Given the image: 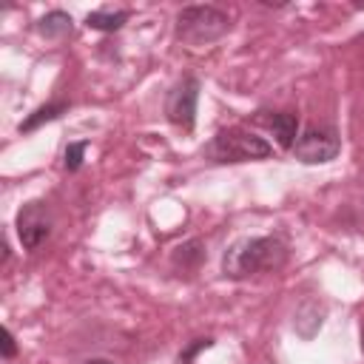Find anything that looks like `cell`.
Segmentation results:
<instances>
[{
	"label": "cell",
	"mask_w": 364,
	"mask_h": 364,
	"mask_svg": "<svg viewBox=\"0 0 364 364\" xmlns=\"http://www.w3.org/2000/svg\"><path fill=\"white\" fill-rule=\"evenodd\" d=\"M287 262V242L282 236H242L222 256V273L228 279H250L273 273Z\"/></svg>",
	"instance_id": "1"
},
{
	"label": "cell",
	"mask_w": 364,
	"mask_h": 364,
	"mask_svg": "<svg viewBox=\"0 0 364 364\" xmlns=\"http://www.w3.org/2000/svg\"><path fill=\"white\" fill-rule=\"evenodd\" d=\"M230 31V14L219 6H182L176 11V40L185 46H210Z\"/></svg>",
	"instance_id": "2"
},
{
	"label": "cell",
	"mask_w": 364,
	"mask_h": 364,
	"mask_svg": "<svg viewBox=\"0 0 364 364\" xmlns=\"http://www.w3.org/2000/svg\"><path fill=\"white\" fill-rule=\"evenodd\" d=\"M273 154V145L250 131L242 128H222L202 151L205 159L216 162V165H228V162H253V159H267Z\"/></svg>",
	"instance_id": "3"
},
{
	"label": "cell",
	"mask_w": 364,
	"mask_h": 364,
	"mask_svg": "<svg viewBox=\"0 0 364 364\" xmlns=\"http://www.w3.org/2000/svg\"><path fill=\"white\" fill-rule=\"evenodd\" d=\"M290 154L304 165H324L341 154V139L330 125H310L299 134Z\"/></svg>",
	"instance_id": "4"
},
{
	"label": "cell",
	"mask_w": 364,
	"mask_h": 364,
	"mask_svg": "<svg viewBox=\"0 0 364 364\" xmlns=\"http://www.w3.org/2000/svg\"><path fill=\"white\" fill-rule=\"evenodd\" d=\"M199 91L202 82L193 74H185L182 80H176L165 97V117L173 128L179 131H193L196 125V102H199Z\"/></svg>",
	"instance_id": "5"
},
{
	"label": "cell",
	"mask_w": 364,
	"mask_h": 364,
	"mask_svg": "<svg viewBox=\"0 0 364 364\" xmlns=\"http://www.w3.org/2000/svg\"><path fill=\"white\" fill-rule=\"evenodd\" d=\"M14 228H17V236H20V245L23 250L34 253L40 250L48 236H51V228H54V219H51V210L46 202H26L20 210H17V219H14Z\"/></svg>",
	"instance_id": "6"
},
{
	"label": "cell",
	"mask_w": 364,
	"mask_h": 364,
	"mask_svg": "<svg viewBox=\"0 0 364 364\" xmlns=\"http://www.w3.org/2000/svg\"><path fill=\"white\" fill-rule=\"evenodd\" d=\"M256 122H262L267 131H273V136H276V142L282 145V148H293L296 145V139H299V117L296 114H290V111H259L256 114Z\"/></svg>",
	"instance_id": "7"
},
{
	"label": "cell",
	"mask_w": 364,
	"mask_h": 364,
	"mask_svg": "<svg viewBox=\"0 0 364 364\" xmlns=\"http://www.w3.org/2000/svg\"><path fill=\"white\" fill-rule=\"evenodd\" d=\"M37 31L46 40H63V37H68L74 31V17L68 11H63V9H54V11L43 14L37 20Z\"/></svg>",
	"instance_id": "8"
},
{
	"label": "cell",
	"mask_w": 364,
	"mask_h": 364,
	"mask_svg": "<svg viewBox=\"0 0 364 364\" xmlns=\"http://www.w3.org/2000/svg\"><path fill=\"white\" fill-rule=\"evenodd\" d=\"M128 17H131L128 9H97V11H88L85 26L94 28V31L114 34V31H119V28L128 23Z\"/></svg>",
	"instance_id": "9"
},
{
	"label": "cell",
	"mask_w": 364,
	"mask_h": 364,
	"mask_svg": "<svg viewBox=\"0 0 364 364\" xmlns=\"http://www.w3.org/2000/svg\"><path fill=\"white\" fill-rule=\"evenodd\" d=\"M68 108H71V102H68V100H51V102H46V105L34 108V111L20 122V134H31V131H37L40 125H46V122H51V119L63 117Z\"/></svg>",
	"instance_id": "10"
},
{
	"label": "cell",
	"mask_w": 364,
	"mask_h": 364,
	"mask_svg": "<svg viewBox=\"0 0 364 364\" xmlns=\"http://www.w3.org/2000/svg\"><path fill=\"white\" fill-rule=\"evenodd\" d=\"M205 256H208L205 242L202 239H188V242H182V245L173 247L171 262H173L176 270H196L205 262Z\"/></svg>",
	"instance_id": "11"
},
{
	"label": "cell",
	"mask_w": 364,
	"mask_h": 364,
	"mask_svg": "<svg viewBox=\"0 0 364 364\" xmlns=\"http://www.w3.org/2000/svg\"><path fill=\"white\" fill-rule=\"evenodd\" d=\"M85 151H88V142H68V145H65V154H63V168H65L68 173L80 171Z\"/></svg>",
	"instance_id": "12"
},
{
	"label": "cell",
	"mask_w": 364,
	"mask_h": 364,
	"mask_svg": "<svg viewBox=\"0 0 364 364\" xmlns=\"http://www.w3.org/2000/svg\"><path fill=\"white\" fill-rule=\"evenodd\" d=\"M208 347H213V338H210V336H205V338H193L191 344L182 347V353L176 355V364H193V358H196L202 350H208Z\"/></svg>",
	"instance_id": "13"
},
{
	"label": "cell",
	"mask_w": 364,
	"mask_h": 364,
	"mask_svg": "<svg viewBox=\"0 0 364 364\" xmlns=\"http://www.w3.org/2000/svg\"><path fill=\"white\" fill-rule=\"evenodd\" d=\"M17 355V344H14V333L9 327H3V358H14Z\"/></svg>",
	"instance_id": "14"
},
{
	"label": "cell",
	"mask_w": 364,
	"mask_h": 364,
	"mask_svg": "<svg viewBox=\"0 0 364 364\" xmlns=\"http://www.w3.org/2000/svg\"><path fill=\"white\" fill-rule=\"evenodd\" d=\"M82 364H114L111 358H88V361H82Z\"/></svg>",
	"instance_id": "15"
},
{
	"label": "cell",
	"mask_w": 364,
	"mask_h": 364,
	"mask_svg": "<svg viewBox=\"0 0 364 364\" xmlns=\"http://www.w3.org/2000/svg\"><path fill=\"white\" fill-rule=\"evenodd\" d=\"M361 353H364V324H361Z\"/></svg>",
	"instance_id": "16"
}]
</instances>
